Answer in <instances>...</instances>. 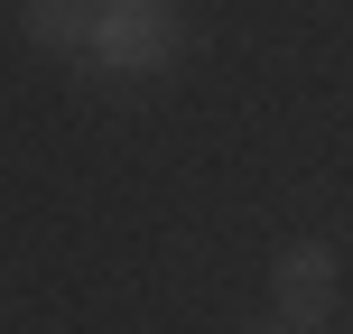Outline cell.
<instances>
[{"mask_svg": "<svg viewBox=\"0 0 353 334\" xmlns=\"http://www.w3.org/2000/svg\"><path fill=\"white\" fill-rule=\"evenodd\" d=\"M270 288H279V325H298V334H307L325 306H335V251H325V242L279 251V279H270Z\"/></svg>", "mask_w": 353, "mask_h": 334, "instance_id": "2", "label": "cell"}, {"mask_svg": "<svg viewBox=\"0 0 353 334\" xmlns=\"http://www.w3.org/2000/svg\"><path fill=\"white\" fill-rule=\"evenodd\" d=\"M270 334H298V325H270Z\"/></svg>", "mask_w": 353, "mask_h": 334, "instance_id": "4", "label": "cell"}, {"mask_svg": "<svg viewBox=\"0 0 353 334\" xmlns=\"http://www.w3.org/2000/svg\"><path fill=\"white\" fill-rule=\"evenodd\" d=\"M93 65L112 74H159L176 47H186V28H176V0H93Z\"/></svg>", "mask_w": 353, "mask_h": 334, "instance_id": "1", "label": "cell"}, {"mask_svg": "<svg viewBox=\"0 0 353 334\" xmlns=\"http://www.w3.org/2000/svg\"><path fill=\"white\" fill-rule=\"evenodd\" d=\"M93 0H28V37L37 47H56V56H93Z\"/></svg>", "mask_w": 353, "mask_h": 334, "instance_id": "3", "label": "cell"}]
</instances>
